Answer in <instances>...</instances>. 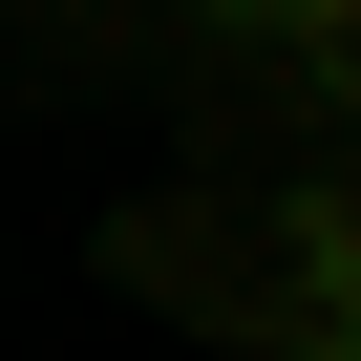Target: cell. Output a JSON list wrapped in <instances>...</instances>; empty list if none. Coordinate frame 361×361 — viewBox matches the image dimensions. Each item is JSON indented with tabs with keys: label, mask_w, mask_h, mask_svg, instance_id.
<instances>
[{
	"label": "cell",
	"mask_w": 361,
	"mask_h": 361,
	"mask_svg": "<svg viewBox=\"0 0 361 361\" xmlns=\"http://www.w3.org/2000/svg\"><path fill=\"white\" fill-rule=\"evenodd\" d=\"M106 276H128V298H192V276H213V234H192V213H149V192H128V213H106Z\"/></svg>",
	"instance_id": "6da1fadb"
}]
</instances>
